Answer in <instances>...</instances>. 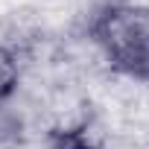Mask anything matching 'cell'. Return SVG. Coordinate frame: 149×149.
<instances>
[{
    "label": "cell",
    "instance_id": "6da1fadb",
    "mask_svg": "<svg viewBox=\"0 0 149 149\" xmlns=\"http://www.w3.org/2000/svg\"><path fill=\"white\" fill-rule=\"evenodd\" d=\"M94 38L111 67L149 82V6H111L94 24Z\"/></svg>",
    "mask_w": 149,
    "mask_h": 149
},
{
    "label": "cell",
    "instance_id": "7a4b0ae2",
    "mask_svg": "<svg viewBox=\"0 0 149 149\" xmlns=\"http://www.w3.org/2000/svg\"><path fill=\"white\" fill-rule=\"evenodd\" d=\"M18 85V61L9 50L0 47V100H6Z\"/></svg>",
    "mask_w": 149,
    "mask_h": 149
}]
</instances>
